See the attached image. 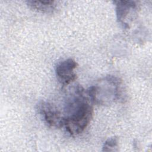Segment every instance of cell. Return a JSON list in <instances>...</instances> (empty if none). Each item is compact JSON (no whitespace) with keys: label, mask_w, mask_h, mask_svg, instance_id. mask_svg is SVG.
Instances as JSON below:
<instances>
[{"label":"cell","mask_w":152,"mask_h":152,"mask_svg":"<svg viewBox=\"0 0 152 152\" xmlns=\"http://www.w3.org/2000/svg\"><path fill=\"white\" fill-rule=\"evenodd\" d=\"M116 5V13L118 21L124 26L128 15L134 13L137 5L132 1H118L114 2Z\"/></svg>","instance_id":"cell-5"},{"label":"cell","mask_w":152,"mask_h":152,"mask_svg":"<svg viewBox=\"0 0 152 152\" xmlns=\"http://www.w3.org/2000/svg\"><path fill=\"white\" fill-rule=\"evenodd\" d=\"M118 147V139L116 137L109 138L104 143L102 151H117Z\"/></svg>","instance_id":"cell-7"},{"label":"cell","mask_w":152,"mask_h":152,"mask_svg":"<svg viewBox=\"0 0 152 152\" xmlns=\"http://www.w3.org/2000/svg\"><path fill=\"white\" fill-rule=\"evenodd\" d=\"M26 3L30 8L44 13L52 12L56 6L53 1H27Z\"/></svg>","instance_id":"cell-6"},{"label":"cell","mask_w":152,"mask_h":152,"mask_svg":"<svg viewBox=\"0 0 152 152\" xmlns=\"http://www.w3.org/2000/svg\"><path fill=\"white\" fill-rule=\"evenodd\" d=\"M37 109L48 126L55 128L64 126V115L51 103L42 101L39 103Z\"/></svg>","instance_id":"cell-3"},{"label":"cell","mask_w":152,"mask_h":152,"mask_svg":"<svg viewBox=\"0 0 152 152\" xmlns=\"http://www.w3.org/2000/svg\"><path fill=\"white\" fill-rule=\"evenodd\" d=\"M86 91L93 104H109L121 96V81L116 77L109 75L90 87Z\"/></svg>","instance_id":"cell-2"},{"label":"cell","mask_w":152,"mask_h":152,"mask_svg":"<svg viewBox=\"0 0 152 152\" xmlns=\"http://www.w3.org/2000/svg\"><path fill=\"white\" fill-rule=\"evenodd\" d=\"M93 104L87 91L80 84L72 88L64 107V126L72 136L82 133L90 124L93 115Z\"/></svg>","instance_id":"cell-1"},{"label":"cell","mask_w":152,"mask_h":152,"mask_svg":"<svg viewBox=\"0 0 152 152\" xmlns=\"http://www.w3.org/2000/svg\"><path fill=\"white\" fill-rule=\"evenodd\" d=\"M77 66V63L74 59L69 58L62 61L56 66L55 73L59 81L64 86L74 82L77 77L74 72Z\"/></svg>","instance_id":"cell-4"}]
</instances>
